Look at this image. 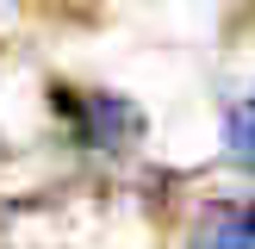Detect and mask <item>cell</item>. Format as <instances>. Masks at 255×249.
<instances>
[{
	"label": "cell",
	"mask_w": 255,
	"mask_h": 249,
	"mask_svg": "<svg viewBox=\"0 0 255 249\" xmlns=\"http://www.w3.org/2000/svg\"><path fill=\"white\" fill-rule=\"evenodd\" d=\"M193 249H255V212H218L193 237Z\"/></svg>",
	"instance_id": "obj_2"
},
{
	"label": "cell",
	"mask_w": 255,
	"mask_h": 249,
	"mask_svg": "<svg viewBox=\"0 0 255 249\" xmlns=\"http://www.w3.org/2000/svg\"><path fill=\"white\" fill-rule=\"evenodd\" d=\"M224 149H231L243 168H255V94H243L224 119Z\"/></svg>",
	"instance_id": "obj_3"
},
{
	"label": "cell",
	"mask_w": 255,
	"mask_h": 249,
	"mask_svg": "<svg viewBox=\"0 0 255 249\" xmlns=\"http://www.w3.org/2000/svg\"><path fill=\"white\" fill-rule=\"evenodd\" d=\"M56 100L75 112V137H87V143H100V149H125L143 131L137 106H125L119 94H56Z\"/></svg>",
	"instance_id": "obj_1"
}]
</instances>
